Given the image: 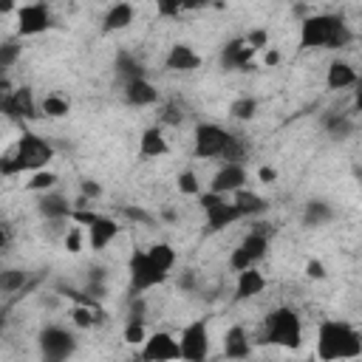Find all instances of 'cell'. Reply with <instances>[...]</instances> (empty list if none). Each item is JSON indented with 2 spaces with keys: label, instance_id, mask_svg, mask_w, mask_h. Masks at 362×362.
Instances as JSON below:
<instances>
[{
  "label": "cell",
  "instance_id": "obj_38",
  "mask_svg": "<svg viewBox=\"0 0 362 362\" xmlns=\"http://www.w3.org/2000/svg\"><path fill=\"white\" fill-rule=\"evenodd\" d=\"M124 339L127 342H144V325H141V320H136V317H130V322H127V328H124Z\"/></svg>",
  "mask_w": 362,
  "mask_h": 362
},
{
  "label": "cell",
  "instance_id": "obj_43",
  "mask_svg": "<svg viewBox=\"0 0 362 362\" xmlns=\"http://www.w3.org/2000/svg\"><path fill=\"white\" fill-rule=\"evenodd\" d=\"M65 249L68 252H82V235H79V229H71L68 235H65Z\"/></svg>",
  "mask_w": 362,
  "mask_h": 362
},
{
  "label": "cell",
  "instance_id": "obj_36",
  "mask_svg": "<svg viewBox=\"0 0 362 362\" xmlns=\"http://www.w3.org/2000/svg\"><path fill=\"white\" fill-rule=\"evenodd\" d=\"M325 127H328V133H331L334 139H342V136H348V130H351V124H348L345 116H331V119H325Z\"/></svg>",
  "mask_w": 362,
  "mask_h": 362
},
{
  "label": "cell",
  "instance_id": "obj_40",
  "mask_svg": "<svg viewBox=\"0 0 362 362\" xmlns=\"http://www.w3.org/2000/svg\"><path fill=\"white\" fill-rule=\"evenodd\" d=\"M266 40H269V34H266L263 28H255V31H249V34H246V40H243V42H246L252 51H260V48H266Z\"/></svg>",
  "mask_w": 362,
  "mask_h": 362
},
{
  "label": "cell",
  "instance_id": "obj_52",
  "mask_svg": "<svg viewBox=\"0 0 362 362\" xmlns=\"http://www.w3.org/2000/svg\"><path fill=\"white\" fill-rule=\"evenodd\" d=\"M3 74H6V68H0V79H3Z\"/></svg>",
  "mask_w": 362,
  "mask_h": 362
},
{
  "label": "cell",
  "instance_id": "obj_17",
  "mask_svg": "<svg viewBox=\"0 0 362 362\" xmlns=\"http://www.w3.org/2000/svg\"><path fill=\"white\" fill-rule=\"evenodd\" d=\"M124 99H127L130 105L141 107V105H153V102L158 99V90H156L144 76H136V79H127V85H124Z\"/></svg>",
  "mask_w": 362,
  "mask_h": 362
},
{
  "label": "cell",
  "instance_id": "obj_32",
  "mask_svg": "<svg viewBox=\"0 0 362 362\" xmlns=\"http://www.w3.org/2000/svg\"><path fill=\"white\" fill-rule=\"evenodd\" d=\"M255 110H257V102H255V99H249V96H240V99H235V102H232V107H229L232 119H238V122H246V119H252V116H255Z\"/></svg>",
  "mask_w": 362,
  "mask_h": 362
},
{
  "label": "cell",
  "instance_id": "obj_50",
  "mask_svg": "<svg viewBox=\"0 0 362 362\" xmlns=\"http://www.w3.org/2000/svg\"><path fill=\"white\" fill-rule=\"evenodd\" d=\"M181 286L189 288V286H192V274H184V277H181Z\"/></svg>",
  "mask_w": 362,
  "mask_h": 362
},
{
  "label": "cell",
  "instance_id": "obj_11",
  "mask_svg": "<svg viewBox=\"0 0 362 362\" xmlns=\"http://www.w3.org/2000/svg\"><path fill=\"white\" fill-rule=\"evenodd\" d=\"M3 113L11 119V122H23V119H34L37 116V105H34V93L28 88H17L8 93L6 105H3Z\"/></svg>",
  "mask_w": 362,
  "mask_h": 362
},
{
  "label": "cell",
  "instance_id": "obj_29",
  "mask_svg": "<svg viewBox=\"0 0 362 362\" xmlns=\"http://www.w3.org/2000/svg\"><path fill=\"white\" fill-rule=\"evenodd\" d=\"M68 110H71L68 99H62V96H57V93H51V96L42 99V113H45L48 119H62V116H68Z\"/></svg>",
  "mask_w": 362,
  "mask_h": 362
},
{
  "label": "cell",
  "instance_id": "obj_19",
  "mask_svg": "<svg viewBox=\"0 0 362 362\" xmlns=\"http://www.w3.org/2000/svg\"><path fill=\"white\" fill-rule=\"evenodd\" d=\"M204 212H206V226H209L212 232H218V229H223V226L235 223L238 218H243V215L238 212V206H235V204H226V198H223V201H218L215 206L204 209Z\"/></svg>",
  "mask_w": 362,
  "mask_h": 362
},
{
  "label": "cell",
  "instance_id": "obj_35",
  "mask_svg": "<svg viewBox=\"0 0 362 362\" xmlns=\"http://www.w3.org/2000/svg\"><path fill=\"white\" fill-rule=\"evenodd\" d=\"M17 59H20V45L14 40H6L0 45V68H11Z\"/></svg>",
  "mask_w": 362,
  "mask_h": 362
},
{
  "label": "cell",
  "instance_id": "obj_24",
  "mask_svg": "<svg viewBox=\"0 0 362 362\" xmlns=\"http://www.w3.org/2000/svg\"><path fill=\"white\" fill-rule=\"evenodd\" d=\"M40 215H45L51 221H62L71 215V204L62 195H42L40 198Z\"/></svg>",
  "mask_w": 362,
  "mask_h": 362
},
{
  "label": "cell",
  "instance_id": "obj_34",
  "mask_svg": "<svg viewBox=\"0 0 362 362\" xmlns=\"http://www.w3.org/2000/svg\"><path fill=\"white\" fill-rule=\"evenodd\" d=\"M221 156H223L226 161H240V158L246 156V144H243V141H240L235 133H229V139H226V144H223Z\"/></svg>",
  "mask_w": 362,
  "mask_h": 362
},
{
  "label": "cell",
  "instance_id": "obj_41",
  "mask_svg": "<svg viewBox=\"0 0 362 362\" xmlns=\"http://www.w3.org/2000/svg\"><path fill=\"white\" fill-rule=\"evenodd\" d=\"M181 119H184V113H181L178 105H164V110H161V122L164 124H181Z\"/></svg>",
  "mask_w": 362,
  "mask_h": 362
},
{
  "label": "cell",
  "instance_id": "obj_10",
  "mask_svg": "<svg viewBox=\"0 0 362 362\" xmlns=\"http://www.w3.org/2000/svg\"><path fill=\"white\" fill-rule=\"evenodd\" d=\"M48 25H51V14H48V6L45 3H28V6H23L17 11V31L23 37L42 34Z\"/></svg>",
  "mask_w": 362,
  "mask_h": 362
},
{
  "label": "cell",
  "instance_id": "obj_47",
  "mask_svg": "<svg viewBox=\"0 0 362 362\" xmlns=\"http://www.w3.org/2000/svg\"><path fill=\"white\" fill-rule=\"evenodd\" d=\"M181 6H184V11L187 8H201V6H206V0H181Z\"/></svg>",
  "mask_w": 362,
  "mask_h": 362
},
{
  "label": "cell",
  "instance_id": "obj_33",
  "mask_svg": "<svg viewBox=\"0 0 362 362\" xmlns=\"http://www.w3.org/2000/svg\"><path fill=\"white\" fill-rule=\"evenodd\" d=\"M116 71H119L124 79H136V76H141V65H139L130 54H119V57H116Z\"/></svg>",
  "mask_w": 362,
  "mask_h": 362
},
{
  "label": "cell",
  "instance_id": "obj_39",
  "mask_svg": "<svg viewBox=\"0 0 362 362\" xmlns=\"http://www.w3.org/2000/svg\"><path fill=\"white\" fill-rule=\"evenodd\" d=\"M156 8H158L161 17H178L184 11L181 0H156Z\"/></svg>",
  "mask_w": 362,
  "mask_h": 362
},
{
  "label": "cell",
  "instance_id": "obj_45",
  "mask_svg": "<svg viewBox=\"0 0 362 362\" xmlns=\"http://www.w3.org/2000/svg\"><path fill=\"white\" fill-rule=\"evenodd\" d=\"M102 192V187L96 181H82V198H96Z\"/></svg>",
  "mask_w": 362,
  "mask_h": 362
},
{
  "label": "cell",
  "instance_id": "obj_22",
  "mask_svg": "<svg viewBox=\"0 0 362 362\" xmlns=\"http://www.w3.org/2000/svg\"><path fill=\"white\" fill-rule=\"evenodd\" d=\"M354 82H356V71H354L348 62L337 59V62L328 65V88H331V90H342V88H348V85H354Z\"/></svg>",
  "mask_w": 362,
  "mask_h": 362
},
{
  "label": "cell",
  "instance_id": "obj_23",
  "mask_svg": "<svg viewBox=\"0 0 362 362\" xmlns=\"http://www.w3.org/2000/svg\"><path fill=\"white\" fill-rule=\"evenodd\" d=\"M130 23H133V6H130V3H116V6L105 14L102 28H105V31H122V28H127Z\"/></svg>",
  "mask_w": 362,
  "mask_h": 362
},
{
  "label": "cell",
  "instance_id": "obj_5",
  "mask_svg": "<svg viewBox=\"0 0 362 362\" xmlns=\"http://www.w3.org/2000/svg\"><path fill=\"white\" fill-rule=\"evenodd\" d=\"M206 354H209V331H206L204 320H195L181 331L178 356L187 362H201V359H206Z\"/></svg>",
  "mask_w": 362,
  "mask_h": 362
},
{
  "label": "cell",
  "instance_id": "obj_9",
  "mask_svg": "<svg viewBox=\"0 0 362 362\" xmlns=\"http://www.w3.org/2000/svg\"><path fill=\"white\" fill-rule=\"evenodd\" d=\"M226 139H229V133L221 124H212V122L198 124L195 127V156L198 158H215V156H221Z\"/></svg>",
  "mask_w": 362,
  "mask_h": 362
},
{
  "label": "cell",
  "instance_id": "obj_13",
  "mask_svg": "<svg viewBox=\"0 0 362 362\" xmlns=\"http://www.w3.org/2000/svg\"><path fill=\"white\" fill-rule=\"evenodd\" d=\"M243 181H246L243 164H240V161H226V164L215 173V178H212V192H221V195L235 192V189L243 187Z\"/></svg>",
  "mask_w": 362,
  "mask_h": 362
},
{
  "label": "cell",
  "instance_id": "obj_7",
  "mask_svg": "<svg viewBox=\"0 0 362 362\" xmlns=\"http://www.w3.org/2000/svg\"><path fill=\"white\" fill-rule=\"evenodd\" d=\"M76 348V339L71 331L59 328V325H48L42 334H40V351L45 359H65L71 356Z\"/></svg>",
  "mask_w": 362,
  "mask_h": 362
},
{
  "label": "cell",
  "instance_id": "obj_3",
  "mask_svg": "<svg viewBox=\"0 0 362 362\" xmlns=\"http://www.w3.org/2000/svg\"><path fill=\"white\" fill-rule=\"evenodd\" d=\"M54 158V150L45 139L34 136V133H23L14 153L0 158V175H17V173H28V170H42L48 161Z\"/></svg>",
  "mask_w": 362,
  "mask_h": 362
},
{
  "label": "cell",
  "instance_id": "obj_31",
  "mask_svg": "<svg viewBox=\"0 0 362 362\" xmlns=\"http://www.w3.org/2000/svg\"><path fill=\"white\" fill-rule=\"evenodd\" d=\"M96 305H85V303H79L74 311H71V317H74V325H79V328H90V325H96L99 322V317H96Z\"/></svg>",
  "mask_w": 362,
  "mask_h": 362
},
{
  "label": "cell",
  "instance_id": "obj_2",
  "mask_svg": "<svg viewBox=\"0 0 362 362\" xmlns=\"http://www.w3.org/2000/svg\"><path fill=\"white\" fill-rule=\"evenodd\" d=\"M351 42V31L337 14H314L303 20L300 45L303 48H342Z\"/></svg>",
  "mask_w": 362,
  "mask_h": 362
},
{
  "label": "cell",
  "instance_id": "obj_42",
  "mask_svg": "<svg viewBox=\"0 0 362 362\" xmlns=\"http://www.w3.org/2000/svg\"><path fill=\"white\" fill-rule=\"evenodd\" d=\"M124 215L130 218V221H141V223H153V215L150 212H144V209H139V206H124Z\"/></svg>",
  "mask_w": 362,
  "mask_h": 362
},
{
  "label": "cell",
  "instance_id": "obj_26",
  "mask_svg": "<svg viewBox=\"0 0 362 362\" xmlns=\"http://www.w3.org/2000/svg\"><path fill=\"white\" fill-rule=\"evenodd\" d=\"M331 215H334V212H331V206H328L325 201H308L303 221H305V226H320V223L331 221Z\"/></svg>",
  "mask_w": 362,
  "mask_h": 362
},
{
  "label": "cell",
  "instance_id": "obj_30",
  "mask_svg": "<svg viewBox=\"0 0 362 362\" xmlns=\"http://www.w3.org/2000/svg\"><path fill=\"white\" fill-rule=\"evenodd\" d=\"M57 184V173H51V170H34V175H31V181L25 184V189H31V192H42V189H51Z\"/></svg>",
  "mask_w": 362,
  "mask_h": 362
},
{
  "label": "cell",
  "instance_id": "obj_16",
  "mask_svg": "<svg viewBox=\"0 0 362 362\" xmlns=\"http://www.w3.org/2000/svg\"><path fill=\"white\" fill-rule=\"evenodd\" d=\"M263 288H266V277H263L255 266L238 272V286H235V297H238V300H249V297L260 294Z\"/></svg>",
  "mask_w": 362,
  "mask_h": 362
},
{
  "label": "cell",
  "instance_id": "obj_21",
  "mask_svg": "<svg viewBox=\"0 0 362 362\" xmlns=\"http://www.w3.org/2000/svg\"><path fill=\"white\" fill-rule=\"evenodd\" d=\"M223 354L232 356V359H243L249 356V339H246V331L240 325H232L223 337Z\"/></svg>",
  "mask_w": 362,
  "mask_h": 362
},
{
  "label": "cell",
  "instance_id": "obj_15",
  "mask_svg": "<svg viewBox=\"0 0 362 362\" xmlns=\"http://www.w3.org/2000/svg\"><path fill=\"white\" fill-rule=\"evenodd\" d=\"M88 232H90V249H93V252H102V249L116 238L119 226H116V221H110V218H105V215H96V218L88 223Z\"/></svg>",
  "mask_w": 362,
  "mask_h": 362
},
{
  "label": "cell",
  "instance_id": "obj_27",
  "mask_svg": "<svg viewBox=\"0 0 362 362\" xmlns=\"http://www.w3.org/2000/svg\"><path fill=\"white\" fill-rule=\"evenodd\" d=\"M147 257H150L161 272H170L173 263H175V252H173L170 243H156V246H150V249H147Z\"/></svg>",
  "mask_w": 362,
  "mask_h": 362
},
{
  "label": "cell",
  "instance_id": "obj_28",
  "mask_svg": "<svg viewBox=\"0 0 362 362\" xmlns=\"http://www.w3.org/2000/svg\"><path fill=\"white\" fill-rule=\"evenodd\" d=\"M25 286V272L23 269H3L0 272V291L3 294H14Z\"/></svg>",
  "mask_w": 362,
  "mask_h": 362
},
{
  "label": "cell",
  "instance_id": "obj_51",
  "mask_svg": "<svg viewBox=\"0 0 362 362\" xmlns=\"http://www.w3.org/2000/svg\"><path fill=\"white\" fill-rule=\"evenodd\" d=\"M6 243H8V235H6V229H3V226H0V249H3V246H6Z\"/></svg>",
  "mask_w": 362,
  "mask_h": 362
},
{
  "label": "cell",
  "instance_id": "obj_25",
  "mask_svg": "<svg viewBox=\"0 0 362 362\" xmlns=\"http://www.w3.org/2000/svg\"><path fill=\"white\" fill-rule=\"evenodd\" d=\"M235 206H238L240 215H257V212H263L269 204H266V198H260V195H255V192H246V189L240 187V189H235Z\"/></svg>",
  "mask_w": 362,
  "mask_h": 362
},
{
  "label": "cell",
  "instance_id": "obj_18",
  "mask_svg": "<svg viewBox=\"0 0 362 362\" xmlns=\"http://www.w3.org/2000/svg\"><path fill=\"white\" fill-rule=\"evenodd\" d=\"M198 65H201V57H198L189 45H184V42L173 45L170 54H167V68H170V71H181V74H187V71H195Z\"/></svg>",
  "mask_w": 362,
  "mask_h": 362
},
{
  "label": "cell",
  "instance_id": "obj_14",
  "mask_svg": "<svg viewBox=\"0 0 362 362\" xmlns=\"http://www.w3.org/2000/svg\"><path fill=\"white\" fill-rule=\"evenodd\" d=\"M252 54L255 51L243 40H232L221 54V65L229 71H246V68H252Z\"/></svg>",
  "mask_w": 362,
  "mask_h": 362
},
{
  "label": "cell",
  "instance_id": "obj_37",
  "mask_svg": "<svg viewBox=\"0 0 362 362\" xmlns=\"http://www.w3.org/2000/svg\"><path fill=\"white\" fill-rule=\"evenodd\" d=\"M178 189H181L184 195H198V189H201V187H198L195 173H189V170H187V173H181V175H178Z\"/></svg>",
  "mask_w": 362,
  "mask_h": 362
},
{
  "label": "cell",
  "instance_id": "obj_12",
  "mask_svg": "<svg viewBox=\"0 0 362 362\" xmlns=\"http://www.w3.org/2000/svg\"><path fill=\"white\" fill-rule=\"evenodd\" d=\"M144 359H153V362H161V359H181L178 356V339H173L170 334L164 331H156L153 337H144V351H141Z\"/></svg>",
  "mask_w": 362,
  "mask_h": 362
},
{
  "label": "cell",
  "instance_id": "obj_46",
  "mask_svg": "<svg viewBox=\"0 0 362 362\" xmlns=\"http://www.w3.org/2000/svg\"><path fill=\"white\" fill-rule=\"evenodd\" d=\"M257 178H260L263 184H272V181L277 178V170H274V167H260V170H257Z\"/></svg>",
  "mask_w": 362,
  "mask_h": 362
},
{
  "label": "cell",
  "instance_id": "obj_49",
  "mask_svg": "<svg viewBox=\"0 0 362 362\" xmlns=\"http://www.w3.org/2000/svg\"><path fill=\"white\" fill-rule=\"evenodd\" d=\"M277 62H280V54L277 51H269L266 54V65H277Z\"/></svg>",
  "mask_w": 362,
  "mask_h": 362
},
{
  "label": "cell",
  "instance_id": "obj_20",
  "mask_svg": "<svg viewBox=\"0 0 362 362\" xmlns=\"http://www.w3.org/2000/svg\"><path fill=\"white\" fill-rule=\"evenodd\" d=\"M141 156H150V158H158V156H167V139L161 133V127H147L141 133V144H139Z\"/></svg>",
  "mask_w": 362,
  "mask_h": 362
},
{
  "label": "cell",
  "instance_id": "obj_8",
  "mask_svg": "<svg viewBox=\"0 0 362 362\" xmlns=\"http://www.w3.org/2000/svg\"><path fill=\"white\" fill-rule=\"evenodd\" d=\"M167 272H161L150 257L147 252H133L130 255V280H133V288L144 291V288H153L158 283H164Z\"/></svg>",
  "mask_w": 362,
  "mask_h": 362
},
{
  "label": "cell",
  "instance_id": "obj_48",
  "mask_svg": "<svg viewBox=\"0 0 362 362\" xmlns=\"http://www.w3.org/2000/svg\"><path fill=\"white\" fill-rule=\"evenodd\" d=\"M14 11V0H0V14H8Z\"/></svg>",
  "mask_w": 362,
  "mask_h": 362
},
{
  "label": "cell",
  "instance_id": "obj_53",
  "mask_svg": "<svg viewBox=\"0 0 362 362\" xmlns=\"http://www.w3.org/2000/svg\"><path fill=\"white\" fill-rule=\"evenodd\" d=\"M0 328H3V317H0Z\"/></svg>",
  "mask_w": 362,
  "mask_h": 362
},
{
  "label": "cell",
  "instance_id": "obj_4",
  "mask_svg": "<svg viewBox=\"0 0 362 362\" xmlns=\"http://www.w3.org/2000/svg\"><path fill=\"white\" fill-rule=\"evenodd\" d=\"M266 339L272 345H283V348H297L303 339V328H300V317L294 308H274L266 317Z\"/></svg>",
  "mask_w": 362,
  "mask_h": 362
},
{
  "label": "cell",
  "instance_id": "obj_44",
  "mask_svg": "<svg viewBox=\"0 0 362 362\" xmlns=\"http://www.w3.org/2000/svg\"><path fill=\"white\" fill-rule=\"evenodd\" d=\"M305 274L311 277V280H325V266L320 263V260H308V266H305Z\"/></svg>",
  "mask_w": 362,
  "mask_h": 362
},
{
  "label": "cell",
  "instance_id": "obj_1",
  "mask_svg": "<svg viewBox=\"0 0 362 362\" xmlns=\"http://www.w3.org/2000/svg\"><path fill=\"white\" fill-rule=\"evenodd\" d=\"M362 354V339H359V331L351 328L348 322H339V320H328L320 325V334H317V356L331 362V359H351V356H359Z\"/></svg>",
  "mask_w": 362,
  "mask_h": 362
},
{
  "label": "cell",
  "instance_id": "obj_6",
  "mask_svg": "<svg viewBox=\"0 0 362 362\" xmlns=\"http://www.w3.org/2000/svg\"><path fill=\"white\" fill-rule=\"evenodd\" d=\"M266 249H269V235H263V232H255V229H252V232L240 240V246L232 252L229 266H232L235 272L249 269V266H255V263L266 255Z\"/></svg>",
  "mask_w": 362,
  "mask_h": 362
}]
</instances>
